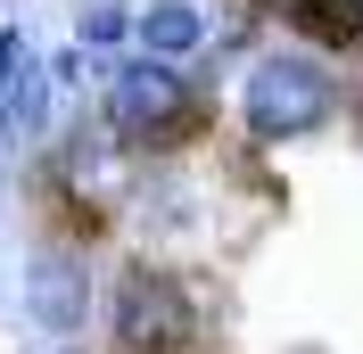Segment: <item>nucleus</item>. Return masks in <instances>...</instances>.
<instances>
[{
  "instance_id": "1a4fd4ad",
  "label": "nucleus",
  "mask_w": 363,
  "mask_h": 354,
  "mask_svg": "<svg viewBox=\"0 0 363 354\" xmlns=\"http://www.w3.org/2000/svg\"><path fill=\"white\" fill-rule=\"evenodd\" d=\"M355 8H363V0H355Z\"/></svg>"
},
{
  "instance_id": "423d86ee",
  "label": "nucleus",
  "mask_w": 363,
  "mask_h": 354,
  "mask_svg": "<svg viewBox=\"0 0 363 354\" xmlns=\"http://www.w3.org/2000/svg\"><path fill=\"white\" fill-rule=\"evenodd\" d=\"M133 33V17L116 8V0H99V8H83V42H124Z\"/></svg>"
},
{
  "instance_id": "f257e3e1",
  "label": "nucleus",
  "mask_w": 363,
  "mask_h": 354,
  "mask_svg": "<svg viewBox=\"0 0 363 354\" xmlns=\"http://www.w3.org/2000/svg\"><path fill=\"white\" fill-rule=\"evenodd\" d=\"M330 115H339V74L322 67L314 50H264V58H248V74H240V132L256 149L314 140Z\"/></svg>"
},
{
  "instance_id": "f03ea898",
  "label": "nucleus",
  "mask_w": 363,
  "mask_h": 354,
  "mask_svg": "<svg viewBox=\"0 0 363 354\" xmlns=\"http://www.w3.org/2000/svg\"><path fill=\"white\" fill-rule=\"evenodd\" d=\"M99 115H108V132L140 140V149H174L182 124L199 115V83L174 67V58H116L108 67V91H99Z\"/></svg>"
},
{
  "instance_id": "6e6552de",
  "label": "nucleus",
  "mask_w": 363,
  "mask_h": 354,
  "mask_svg": "<svg viewBox=\"0 0 363 354\" xmlns=\"http://www.w3.org/2000/svg\"><path fill=\"white\" fill-rule=\"evenodd\" d=\"M0 124H9V108H0Z\"/></svg>"
},
{
  "instance_id": "0eeeda50",
  "label": "nucleus",
  "mask_w": 363,
  "mask_h": 354,
  "mask_svg": "<svg viewBox=\"0 0 363 354\" xmlns=\"http://www.w3.org/2000/svg\"><path fill=\"white\" fill-rule=\"evenodd\" d=\"M17 83H25V42L9 33V25H0V108L17 99Z\"/></svg>"
},
{
  "instance_id": "7ed1b4c3",
  "label": "nucleus",
  "mask_w": 363,
  "mask_h": 354,
  "mask_svg": "<svg viewBox=\"0 0 363 354\" xmlns=\"http://www.w3.org/2000/svg\"><path fill=\"white\" fill-rule=\"evenodd\" d=\"M108 321H116V346H124V354H182L190 338H199V305H190V288H182L174 272H157V264H140V272L116 280Z\"/></svg>"
},
{
  "instance_id": "20e7f679",
  "label": "nucleus",
  "mask_w": 363,
  "mask_h": 354,
  "mask_svg": "<svg viewBox=\"0 0 363 354\" xmlns=\"http://www.w3.org/2000/svg\"><path fill=\"white\" fill-rule=\"evenodd\" d=\"M25 313H33L50 338L83 330V313H91V280H83V264H74V256H33V272H25Z\"/></svg>"
},
{
  "instance_id": "39448f33",
  "label": "nucleus",
  "mask_w": 363,
  "mask_h": 354,
  "mask_svg": "<svg viewBox=\"0 0 363 354\" xmlns=\"http://www.w3.org/2000/svg\"><path fill=\"white\" fill-rule=\"evenodd\" d=\"M133 33L149 58H190V50H206V8L199 0H149Z\"/></svg>"
}]
</instances>
